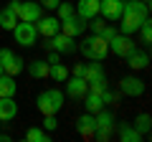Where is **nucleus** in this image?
Returning a JSON list of instances; mask_svg holds the SVG:
<instances>
[{"mask_svg": "<svg viewBox=\"0 0 152 142\" xmlns=\"http://www.w3.org/2000/svg\"><path fill=\"white\" fill-rule=\"evenodd\" d=\"M150 18V3H142V0H124V8H122V18H119V33H132L140 31V26Z\"/></svg>", "mask_w": 152, "mask_h": 142, "instance_id": "1", "label": "nucleus"}, {"mask_svg": "<svg viewBox=\"0 0 152 142\" xmlns=\"http://www.w3.org/2000/svg\"><path fill=\"white\" fill-rule=\"evenodd\" d=\"M79 51H81V56L86 61H104L109 56V43L102 38V36L91 33L89 38H84L81 43H79Z\"/></svg>", "mask_w": 152, "mask_h": 142, "instance_id": "2", "label": "nucleus"}, {"mask_svg": "<svg viewBox=\"0 0 152 142\" xmlns=\"http://www.w3.org/2000/svg\"><path fill=\"white\" fill-rule=\"evenodd\" d=\"M64 107V91L58 89H43L36 97V109L41 114H58Z\"/></svg>", "mask_w": 152, "mask_h": 142, "instance_id": "3", "label": "nucleus"}, {"mask_svg": "<svg viewBox=\"0 0 152 142\" xmlns=\"http://www.w3.org/2000/svg\"><path fill=\"white\" fill-rule=\"evenodd\" d=\"M94 119H96L94 137H96L99 142L112 140V135H114V114H112V112H107V107H104V109H99L96 114H94Z\"/></svg>", "mask_w": 152, "mask_h": 142, "instance_id": "4", "label": "nucleus"}, {"mask_svg": "<svg viewBox=\"0 0 152 142\" xmlns=\"http://www.w3.org/2000/svg\"><path fill=\"white\" fill-rule=\"evenodd\" d=\"M134 48H137V41L132 36H127V33H114L109 38V53L119 56V59H127Z\"/></svg>", "mask_w": 152, "mask_h": 142, "instance_id": "5", "label": "nucleus"}, {"mask_svg": "<svg viewBox=\"0 0 152 142\" xmlns=\"http://www.w3.org/2000/svg\"><path fill=\"white\" fill-rule=\"evenodd\" d=\"M0 69L3 74H10V76H18L23 69H26V61L10 48H0Z\"/></svg>", "mask_w": 152, "mask_h": 142, "instance_id": "6", "label": "nucleus"}, {"mask_svg": "<svg viewBox=\"0 0 152 142\" xmlns=\"http://www.w3.org/2000/svg\"><path fill=\"white\" fill-rule=\"evenodd\" d=\"M13 36H15V43L28 48V46H36L38 38V31H36V23H26V20H18L15 28H13Z\"/></svg>", "mask_w": 152, "mask_h": 142, "instance_id": "7", "label": "nucleus"}, {"mask_svg": "<svg viewBox=\"0 0 152 142\" xmlns=\"http://www.w3.org/2000/svg\"><path fill=\"white\" fill-rule=\"evenodd\" d=\"M46 48H48V51H56V53H74V51H76V46H79V43H76V38H71V36H66V33H56V36H51V38H46Z\"/></svg>", "mask_w": 152, "mask_h": 142, "instance_id": "8", "label": "nucleus"}, {"mask_svg": "<svg viewBox=\"0 0 152 142\" xmlns=\"http://www.w3.org/2000/svg\"><path fill=\"white\" fill-rule=\"evenodd\" d=\"M122 8L124 0H99V15L109 23H117L122 18Z\"/></svg>", "mask_w": 152, "mask_h": 142, "instance_id": "9", "label": "nucleus"}, {"mask_svg": "<svg viewBox=\"0 0 152 142\" xmlns=\"http://www.w3.org/2000/svg\"><path fill=\"white\" fill-rule=\"evenodd\" d=\"M145 81H142L140 76H137V74H129V76H124L119 81V91L124 94V97H142V94H145Z\"/></svg>", "mask_w": 152, "mask_h": 142, "instance_id": "10", "label": "nucleus"}, {"mask_svg": "<svg viewBox=\"0 0 152 142\" xmlns=\"http://www.w3.org/2000/svg\"><path fill=\"white\" fill-rule=\"evenodd\" d=\"M43 15V8L38 5L36 0H26L23 3L20 0V5H18V20H26V23H36L38 18Z\"/></svg>", "mask_w": 152, "mask_h": 142, "instance_id": "11", "label": "nucleus"}, {"mask_svg": "<svg viewBox=\"0 0 152 142\" xmlns=\"http://www.w3.org/2000/svg\"><path fill=\"white\" fill-rule=\"evenodd\" d=\"M36 31H38V36H43V38H51V36H56V33L61 31V20L56 15H41L36 20Z\"/></svg>", "mask_w": 152, "mask_h": 142, "instance_id": "12", "label": "nucleus"}, {"mask_svg": "<svg viewBox=\"0 0 152 142\" xmlns=\"http://www.w3.org/2000/svg\"><path fill=\"white\" fill-rule=\"evenodd\" d=\"M66 94H69L71 99H84V94L89 91V84L84 81V76H74V74H69V79H66Z\"/></svg>", "mask_w": 152, "mask_h": 142, "instance_id": "13", "label": "nucleus"}, {"mask_svg": "<svg viewBox=\"0 0 152 142\" xmlns=\"http://www.w3.org/2000/svg\"><path fill=\"white\" fill-rule=\"evenodd\" d=\"M84 31H86V20H84V18H79L76 13H74L71 18H66V20H61V33L71 36V38H79Z\"/></svg>", "mask_w": 152, "mask_h": 142, "instance_id": "14", "label": "nucleus"}, {"mask_svg": "<svg viewBox=\"0 0 152 142\" xmlns=\"http://www.w3.org/2000/svg\"><path fill=\"white\" fill-rule=\"evenodd\" d=\"M84 81L86 84H99V81H107L104 76V69H102V61H91V64H84Z\"/></svg>", "mask_w": 152, "mask_h": 142, "instance_id": "15", "label": "nucleus"}, {"mask_svg": "<svg viewBox=\"0 0 152 142\" xmlns=\"http://www.w3.org/2000/svg\"><path fill=\"white\" fill-rule=\"evenodd\" d=\"M94 130H96V119H94V114H81L79 119H76V132L84 137V140H94Z\"/></svg>", "mask_w": 152, "mask_h": 142, "instance_id": "16", "label": "nucleus"}, {"mask_svg": "<svg viewBox=\"0 0 152 142\" xmlns=\"http://www.w3.org/2000/svg\"><path fill=\"white\" fill-rule=\"evenodd\" d=\"M74 8H76V15L84 20H91L94 15H99V0H79Z\"/></svg>", "mask_w": 152, "mask_h": 142, "instance_id": "17", "label": "nucleus"}, {"mask_svg": "<svg viewBox=\"0 0 152 142\" xmlns=\"http://www.w3.org/2000/svg\"><path fill=\"white\" fill-rule=\"evenodd\" d=\"M18 117L15 97H0V122H10Z\"/></svg>", "mask_w": 152, "mask_h": 142, "instance_id": "18", "label": "nucleus"}, {"mask_svg": "<svg viewBox=\"0 0 152 142\" xmlns=\"http://www.w3.org/2000/svg\"><path fill=\"white\" fill-rule=\"evenodd\" d=\"M127 66H129L132 71H142V69H147L150 66V53L147 51H132L129 56H127Z\"/></svg>", "mask_w": 152, "mask_h": 142, "instance_id": "19", "label": "nucleus"}, {"mask_svg": "<svg viewBox=\"0 0 152 142\" xmlns=\"http://www.w3.org/2000/svg\"><path fill=\"white\" fill-rule=\"evenodd\" d=\"M26 71L33 79H48V61L46 59H33L26 64Z\"/></svg>", "mask_w": 152, "mask_h": 142, "instance_id": "20", "label": "nucleus"}, {"mask_svg": "<svg viewBox=\"0 0 152 142\" xmlns=\"http://www.w3.org/2000/svg\"><path fill=\"white\" fill-rule=\"evenodd\" d=\"M114 130H117V137H119L122 142H140V140H142V135H140L132 124H127V122L114 124Z\"/></svg>", "mask_w": 152, "mask_h": 142, "instance_id": "21", "label": "nucleus"}, {"mask_svg": "<svg viewBox=\"0 0 152 142\" xmlns=\"http://www.w3.org/2000/svg\"><path fill=\"white\" fill-rule=\"evenodd\" d=\"M84 109H86L89 114H96L99 109H104L102 94H96V91H86V94H84Z\"/></svg>", "mask_w": 152, "mask_h": 142, "instance_id": "22", "label": "nucleus"}, {"mask_svg": "<svg viewBox=\"0 0 152 142\" xmlns=\"http://www.w3.org/2000/svg\"><path fill=\"white\" fill-rule=\"evenodd\" d=\"M48 79H53L56 84H64L66 79H69V69H66V64H61V61L48 64Z\"/></svg>", "mask_w": 152, "mask_h": 142, "instance_id": "23", "label": "nucleus"}, {"mask_svg": "<svg viewBox=\"0 0 152 142\" xmlns=\"http://www.w3.org/2000/svg\"><path fill=\"white\" fill-rule=\"evenodd\" d=\"M15 23H18V15H15V10H10V8H3L0 10V28L3 31H13L15 28Z\"/></svg>", "mask_w": 152, "mask_h": 142, "instance_id": "24", "label": "nucleus"}, {"mask_svg": "<svg viewBox=\"0 0 152 142\" xmlns=\"http://www.w3.org/2000/svg\"><path fill=\"white\" fill-rule=\"evenodd\" d=\"M0 97H15V76L0 74Z\"/></svg>", "mask_w": 152, "mask_h": 142, "instance_id": "25", "label": "nucleus"}, {"mask_svg": "<svg viewBox=\"0 0 152 142\" xmlns=\"http://www.w3.org/2000/svg\"><path fill=\"white\" fill-rule=\"evenodd\" d=\"M132 127H134L142 137H147L150 135V127H152V117L147 114V112H142V114H137V119L132 122Z\"/></svg>", "mask_w": 152, "mask_h": 142, "instance_id": "26", "label": "nucleus"}, {"mask_svg": "<svg viewBox=\"0 0 152 142\" xmlns=\"http://www.w3.org/2000/svg\"><path fill=\"white\" fill-rule=\"evenodd\" d=\"M26 140L28 142H48L51 140V132L41 130V127H31V130L26 132Z\"/></svg>", "mask_w": 152, "mask_h": 142, "instance_id": "27", "label": "nucleus"}, {"mask_svg": "<svg viewBox=\"0 0 152 142\" xmlns=\"http://www.w3.org/2000/svg\"><path fill=\"white\" fill-rule=\"evenodd\" d=\"M76 13V8L71 5V3H64V0H61L58 5H56V18H58V20H66V18H71Z\"/></svg>", "mask_w": 152, "mask_h": 142, "instance_id": "28", "label": "nucleus"}, {"mask_svg": "<svg viewBox=\"0 0 152 142\" xmlns=\"http://www.w3.org/2000/svg\"><path fill=\"white\" fill-rule=\"evenodd\" d=\"M140 41H142L145 46L152 43V23H150V18H147V20L140 26Z\"/></svg>", "mask_w": 152, "mask_h": 142, "instance_id": "29", "label": "nucleus"}, {"mask_svg": "<svg viewBox=\"0 0 152 142\" xmlns=\"http://www.w3.org/2000/svg\"><path fill=\"white\" fill-rule=\"evenodd\" d=\"M56 127H58V119H56V114H43V130H46V132H53Z\"/></svg>", "mask_w": 152, "mask_h": 142, "instance_id": "30", "label": "nucleus"}, {"mask_svg": "<svg viewBox=\"0 0 152 142\" xmlns=\"http://www.w3.org/2000/svg\"><path fill=\"white\" fill-rule=\"evenodd\" d=\"M58 3H61V0H38V5H41V8H48V10H56Z\"/></svg>", "mask_w": 152, "mask_h": 142, "instance_id": "31", "label": "nucleus"}, {"mask_svg": "<svg viewBox=\"0 0 152 142\" xmlns=\"http://www.w3.org/2000/svg\"><path fill=\"white\" fill-rule=\"evenodd\" d=\"M104 89H109V86H107V81H99V84H89V91H96V94H102Z\"/></svg>", "mask_w": 152, "mask_h": 142, "instance_id": "32", "label": "nucleus"}, {"mask_svg": "<svg viewBox=\"0 0 152 142\" xmlns=\"http://www.w3.org/2000/svg\"><path fill=\"white\" fill-rule=\"evenodd\" d=\"M58 56H61V53H56V51H51V53H48V59H46V61H48V64H56V61H61Z\"/></svg>", "mask_w": 152, "mask_h": 142, "instance_id": "33", "label": "nucleus"}, {"mask_svg": "<svg viewBox=\"0 0 152 142\" xmlns=\"http://www.w3.org/2000/svg\"><path fill=\"white\" fill-rule=\"evenodd\" d=\"M81 74H84V64H76L74 66V76H81Z\"/></svg>", "mask_w": 152, "mask_h": 142, "instance_id": "34", "label": "nucleus"}, {"mask_svg": "<svg viewBox=\"0 0 152 142\" xmlns=\"http://www.w3.org/2000/svg\"><path fill=\"white\" fill-rule=\"evenodd\" d=\"M0 142H10V135H0Z\"/></svg>", "mask_w": 152, "mask_h": 142, "instance_id": "35", "label": "nucleus"}, {"mask_svg": "<svg viewBox=\"0 0 152 142\" xmlns=\"http://www.w3.org/2000/svg\"><path fill=\"white\" fill-rule=\"evenodd\" d=\"M142 3H150V0H142Z\"/></svg>", "mask_w": 152, "mask_h": 142, "instance_id": "36", "label": "nucleus"}, {"mask_svg": "<svg viewBox=\"0 0 152 142\" xmlns=\"http://www.w3.org/2000/svg\"><path fill=\"white\" fill-rule=\"evenodd\" d=\"M0 74H3V69H0Z\"/></svg>", "mask_w": 152, "mask_h": 142, "instance_id": "37", "label": "nucleus"}]
</instances>
